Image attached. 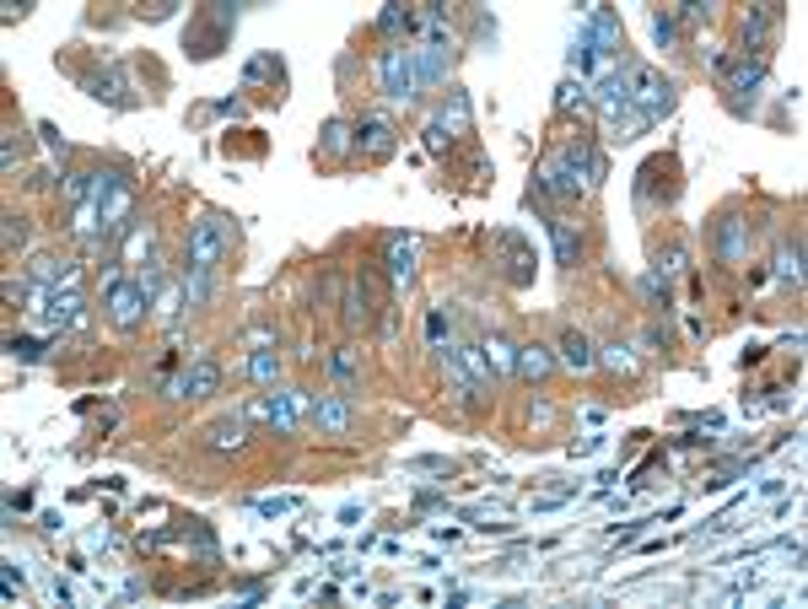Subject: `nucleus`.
<instances>
[{
  "mask_svg": "<svg viewBox=\"0 0 808 609\" xmlns=\"http://www.w3.org/2000/svg\"><path fill=\"white\" fill-rule=\"evenodd\" d=\"M593 162H599V151H593V140L588 135H566L545 162H539V173H534V189H528V205H550V194H561V200H577V194H588V189H599L593 184Z\"/></svg>",
  "mask_w": 808,
  "mask_h": 609,
  "instance_id": "f257e3e1",
  "label": "nucleus"
},
{
  "mask_svg": "<svg viewBox=\"0 0 808 609\" xmlns=\"http://www.w3.org/2000/svg\"><path fill=\"white\" fill-rule=\"evenodd\" d=\"M226 248V216H205L189 237V275H183V308H200L210 297V270Z\"/></svg>",
  "mask_w": 808,
  "mask_h": 609,
  "instance_id": "f03ea898",
  "label": "nucleus"
},
{
  "mask_svg": "<svg viewBox=\"0 0 808 609\" xmlns=\"http://www.w3.org/2000/svg\"><path fill=\"white\" fill-rule=\"evenodd\" d=\"M626 86H631V113L642 124H658L674 108V81L658 76L653 65H626Z\"/></svg>",
  "mask_w": 808,
  "mask_h": 609,
  "instance_id": "7ed1b4c3",
  "label": "nucleus"
},
{
  "mask_svg": "<svg viewBox=\"0 0 808 609\" xmlns=\"http://www.w3.org/2000/svg\"><path fill=\"white\" fill-rule=\"evenodd\" d=\"M377 81H383V97L388 103H415V59H410V43H388L383 59H377Z\"/></svg>",
  "mask_w": 808,
  "mask_h": 609,
  "instance_id": "20e7f679",
  "label": "nucleus"
},
{
  "mask_svg": "<svg viewBox=\"0 0 808 609\" xmlns=\"http://www.w3.org/2000/svg\"><path fill=\"white\" fill-rule=\"evenodd\" d=\"M162 389H167V399H205V394L221 389V362L210 351H200L178 378H162Z\"/></svg>",
  "mask_w": 808,
  "mask_h": 609,
  "instance_id": "39448f33",
  "label": "nucleus"
},
{
  "mask_svg": "<svg viewBox=\"0 0 808 609\" xmlns=\"http://www.w3.org/2000/svg\"><path fill=\"white\" fill-rule=\"evenodd\" d=\"M351 146H356L361 157L383 162V157H394V146H399V130H394L383 113H361V119L351 124Z\"/></svg>",
  "mask_w": 808,
  "mask_h": 609,
  "instance_id": "423d86ee",
  "label": "nucleus"
},
{
  "mask_svg": "<svg viewBox=\"0 0 808 609\" xmlns=\"http://www.w3.org/2000/svg\"><path fill=\"white\" fill-rule=\"evenodd\" d=\"M146 308H151V302H146V291H140V286H135V281H129V275H124V281H113V286H108V318H113V324H119V329H135V324H140V313H146Z\"/></svg>",
  "mask_w": 808,
  "mask_h": 609,
  "instance_id": "0eeeda50",
  "label": "nucleus"
},
{
  "mask_svg": "<svg viewBox=\"0 0 808 609\" xmlns=\"http://www.w3.org/2000/svg\"><path fill=\"white\" fill-rule=\"evenodd\" d=\"M777 22H782V5H760V11L744 16V54H750V59H766V54H771L766 43H771Z\"/></svg>",
  "mask_w": 808,
  "mask_h": 609,
  "instance_id": "6e6552de",
  "label": "nucleus"
},
{
  "mask_svg": "<svg viewBox=\"0 0 808 609\" xmlns=\"http://www.w3.org/2000/svg\"><path fill=\"white\" fill-rule=\"evenodd\" d=\"M415 248H421V243H415L410 232H394V237L383 243V264H388V281H394V286H410V281H415Z\"/></svg>",
  "mask_w": 808,
  "mask_h": 609,
  "instance_id": "1a4fd4ad",
  "label": "nucleus"
},
{
  "mask_svg": "<svg viewBox=\"0 0 808 609\" xmlns=\"http://www.w3.org/2000/svg\"><path fill=\"white\" fill-rule=\"evenodd\" d=\"M86 92H92L97 103H108V108H135V97H129V81H124V70H119V65H108V70L86 76Z\"/></svg>",
  "mask_w": 808,
  "mask_h": 609,
  "instance_id": "9d476101",
  "label": "nucleus"
},
{
  "mask_svg": "<svg viewBox=\"0 0 808 609\" xmlns=\"http://www.w3.org/2000/svg\"><path fill=\"white\" fill-rule=\"evenodd\" d=\"M744 248H750V221H744L739 210H728V216L717 221V259H723V264H739Z\"/></svg>",
  "mask_w": 808,
  "mask_h": 609,
  "instance_id": "9b49d317",
  "label": "nucleus"
},
{
  "mask_svg": "<svg viewBox=\"0 0 808 609\" xmlns=\"http://www.w3.org/2000/svg\"><path fill=\"white\" fill-rule=\"evenodd\" d=\"M496 248H502V259H507V264H502V275H507L512 286H528V281H534V270H528V264H534V254L523 248V237H518V232H496Z\"/></svg>",
  "mask_w": 808,
  "mask_h": 609,
  "instance_id": "f8f14e48",
  "label": "nucleus"
},
{
  "mask_svg": "<svg viewBox=\"0 0 808 609\" xmlns=\"http://www.w3.org/2000/svg\"><path fill=\"white\" fill-rule=\"evenodd\" d=\"M550 243H555V264H566V270L582 264V232L566 216H550Z\"/></svg>",
  "mask_w": 808,
  "mask_h": 609,
  "instance_id": "ddd939ff",
  "label": "nucleus"
},
{
  "mask_svg": "<svg viewBox=\"0 0 808 609\" xmlns=\"http://www.w3.org/2000/svg\"><path fill=\"white\" fill-rule=\"evenodd\" d=\"M232 22H237V11H232V5H210V27H205L200 38H189V49H194L200 59H210V54L221 49V38H226V27H232Z\"/></svg>",
  "mask_w": 808,
  "mask_h": 609,
  "instance_id": "4468645a",
  "label": "nucleus"
},
{
  "mask_svg": "<svg viewBox=\"0 0 808 609\" xmlns=\"http://www.w3.org/2000/svg\"><path fill=\"white\" fill-rule=\"evenodd\" d=\"M313 421H318L324 432H334V437H345V432H351V394H329V399H318V410H313Z\"/></svg>",
  "mask_w": 808,
  "mask_h": 609,
  "instance_id": "2eb2a0df",
  "label": "nucleus"
},
{
  "mask_svg": "<svg viewBox=\"0 0 808 609\" xmlns=\"http://www.w3.org/2000/svg\"><path fill=\"white\" fill-rule=\"evenodd\" d=\"M205 443H210L216 453H232V448H243V443H248V421H243V416H221V421H210Z\"/></svg>",
  "mask_w": 808,
  "mask_h": 609,
  "instance_id": "dca6fc26",
  "label": "nucleus"
},
{
  "mask_svg": "<svg viewBox=\"0 0 808 609\" xmlns=\"http://www.w3.org/2000/svg\"><path fill=\"white\" fill-rule=\"evenodd\" d=\"M253 416H264V421H270L275 432H286V437L297 432V410H291V394H264V399L253 405Z\"/></svg>",
  "mask_w": 808,
  "mask_h": 609,
  "instance_id": "f3484780",
  "label": "nucleus"
},
{
  "mask_svg": "<svg viewBox=\"0 0 808 609\" xmlns=\"http://www.w3.org/2000/svg\"><path fill=\"white\" fill-rule=\"evenodd\" d=\"M561 362H566V367H577V372H588V367L599 362L582 329H566V335H561Z\"/></svg>",
  "mask_w": 808,
  "mask_h": 609,
  "instance_id": "a211bd4d",
  "label": "nucleus"
},
{
  "mask_svg": "<svg viewBox=\"0 0 808 609\" xmlns=\"http://www.w3.org/2000/svg\"><path fill=\"white\" fill-rule=\"evenodd\" d=\"M410 27H415V11H410V5L388 0V5L377 11V32H383V38H394V43H399V32H410Z\"/></svg>",
  "mask_w": 808,
  "mask_h": 609,
  "instance_id": "6ab92c4d",
  "label": "nucleus"
},
{
  "mask_svg": "<svg viewBox=\"0 0 808 609\" xmlns=\"http://www.w3.org/2000/svg\"><path fill=\"white\" fill-rule=\"evenodd\" d=\"M518 372L523 378H550L555 372V356L545 345H518Z\"/></svg>",
  "mask_w": 808,
  "mask_h": 609,
  "instance_id": "aec40b11",
  "label": "nucleus"
},
{
  "mask_svg": "<svg viewBox=\"0 0 808 609\" xmlns=\"http://www.w3.org/2000/svg\"><path fill=\"white\" fill-rule=\"evenodd\" d=\"M437 124H442V130L453 124V135H469V97H464L458 86L448 92V108H442V119H437Z\"/></svg>",
  "mask_w": 808,
  "mask_h": 609,
  "instance_id": "412c9836",
  "label": "nucleus"
},
{
  "mask_svg": "<svg viewBox=\"0 0 808 609\" xmlns=\"http://www.w3.org/2000/svg\"><path fill=\"white\" fill-rule=\"evenodd\" d=\"M480 345H485V362H496V372H502V378H507V372H518V345H507L502 335H485Z\"/></svg>",
  "mask_w": 808,
  "mask_h": 609,
  "instance_id": "4be33fe9",
  "label": "nucleus"
},
{
  "mask_svg": "<svg viewBox=\"0 0 808 609\" xmlns=\"http://www.w3.org/2000/svg\"><path fill=\"white\" fill-rule=\"evenodd\" d=\"M259 81H280V59H275V54H253V59H248V70H243V86L253 92Z\"/></svg>",
  "mask_w": 808,
  "mask_h": 609,
  "instance_id": "5701e85b",
  "label": "nucleus"
},
{
  "mask_svg": "<svg viewBox=\"0 0 808 609\" xmlns=\"http://www.w3.org/2000/svg\"><path fill=\"white\" fill-rule=\"evenodd\" d=\"M593 356H599V362H604L609 372H626V378L636 372V356H631V345H620V340H609V345H599Z\"/></svg>",
  "mask_w": 808,
  "mask_h": 609,
  "instance_id": "b1692460",
  "label": "nucleus"
},
{
  "mask_svg": "<svg viewBox=\"0 0 808 609\" xmlns=\"http://www.w3.org/2000/svg\"><path fill=\"white\" fill-rule=\"evenodd\" d=\"M798 259H804V248H798V237L777 248V275H782V281H793V286L804 281V264H798Z\"/></svg>",
  "mask_w": 808,
  "mask_h": 609,
  "instance_id": "393cba45",
  "label": "nucleus"
},
{
  "mask_svg": "<svg viewBox=\"0 0 808 609\" xmlns=\"http://www.w3.org/2000/svg\"><path fill=\"white\" fill-rule=\"evenodd\" d=\"M248 372H253L259 389H270V383L280 378V356H275V351H253V356H248Z\"/></svg>",
  "mask_w": 808,
  "mask_h": 609,
  "instance_id": "a878e982",
  "label": "nucleus"
},
{
  "mask_svg": "<svg viewBox=\"0 0 808 609\" xmlns=\"http://www.w3.org/2000/svg\"><path fill=\"white\" fill-rule=\"evenodd\" d=\"M329 372L340 378V394L356 389V356H351V351H334V356H329Z\"/></svg>",
  "mask_w": 808,
  "mask_h": 609,
  "instance_id": "bb28decb",
  "label": "nucleus"
},
{
  "mask_svg": "<svg viewBox=\"0 0 808 609\" xmlns=\"http://www.w3.org/2000/svg\"><path fill=\"white\" fill-rule=\"evenodd\" d=\"M318 146H324V151H345V146H351V124H345V119H329L324 135H318Z\"/></svg>",
  "mask_w": 808,
  "mask_h": 609,
  "instance_id": "cd10ccee",
  "label": "nucleus"
},
{
  "mask_svg": "<svg viewBox=\"0 0 808 609\" xmlns=\"http://www.w3.org/2000/svg\"><path fill=\"white\" fill-rule=\"evenodd\" d=\"M642 291H647L653 302H663V308H669V275H663V264H653V270L642 275Z\"/></svg>",
  "mask_w": 808,
  "mask_h": 609,
  "instance_id": "c85d7f7f",
  "label": "nucleus"
},
{
  "mask_svg": "<svg viewBox=\"0 0 808 609\" xmlns=\"http://www.w3.org/2000/svg\"><path fill=\"white\" fill-rule=\"evenodd\" d=\"M5 351H11L16 362H38V356H43V340H32V335H11V340H5Z\"/></svg>",
  "mask_w": 808,
  "mask_h": 609,
  "instance_id": "c756f323",
  "label": "nucleus"
},
{
  "mask_svg": "<svg viewBox=\"0 0 808 609\" xmlns=\"http://www.w3.org/2000/svg\"><path fill=\"white\" fill-rule=\"evenodd\" d=\"M653 38H658L663 49H674V43H679V22H674L669 11H658V16H653Z\"/></svg>",
  "mask_w": 808,
  "mask_h": 609,
  "instance_id": "7c9ffc66",
  "label": "nucleus"
},
{
  "mask_svg": "<svg viewBox=\"0 0 808 609\" xmlns=\"http://www.w3.org/2000/svg\"><path fill=\"white\" fill-rule=\"evenodd\" d=\"M27 243V216H16V210H5V254H16Z\"/></svg>",
  "mask_w": 808,
  "mask_h": 609,
  "instance_id": "2f4dec72",
  "label": "nucleus"
},
{
  "mask_svg": "<svg viewBox=\"0 0 808 609\" xmlns=\"http://www.w3.org/2000/svg\"><path fill=\"white\" fill-rule=\"evenodd\" d=\"M572 103H577V108L588 103V81H566V86H561V97H555V108H572Z\"/></svg>",
  "mask_w": 808,
  "mask_h": 609,
  "instance_id": "473e14b6",
  "label": "nucleus"
},
{
  "mask_svg": "<svg viewBox=\"0 0 808 609\" xmlns=\"http://www.w3.org/2000/svg\"><path fill=\"white\" fill-rule=\"evenodd\" d=\"M426 335H431V345L442 351V340H448V313H442V308H431V318H426Z\"/></svg>",
  "mask_w": 808,
  "mask_h": 609,
  "instance_id": "72a5a7b5",
  "label": "nucleus"
},
{
  "mask_svg": "<svg viewBox=\"0 0 808 609\" xmlns=\"http://www.w3.org/2000/svg\"><path fill=\"white\" fill-rule=\"evenodd\" d=\"M404 470H410V475H448L453 464H448V459H410Z\"/></svg>",
  "mask_w": 808,
  "mask_h": 609,
  "instance_id": "f704fd0d",
  "label": "nucleus"
},
{
  "mask_svg": "<svg viewBox=\"0 0 808 609\" xmlns=\"http://www.w3.org/2000/svg\"><path fill=\"white\" fill-rule=\"evenodd\" d=\"M706 16H712V5H701V0H685L674 22H690V27H696V22H706Z\"/></svg>",
  "mask_w": 808,
  "mask_h": 609,
  "instance_id": "c9c22d12",
  "label": "nucleus"
},
{
  "mask_svg": "<svg viewBox=\"0 0 808 609\" xmlns=\"http://www.w3.org/2000/svg\"><path fill=\"white\" fill-rule=\"evenodd\" d=\"M291 410H297V416H313L318 405H313V394H307V389H291Z\"/></svg>",
  "mask_w": 808,
  "mask_h": 609,
  "instance_id": "e433bc0d",
  "label": "nucleus"
},
{
  "mask_svg": "<svg viewBox=\"0 0 808 609\" xmlns=\"http://www.w3.org/2000/svg\"><path fill=\"white\" fill-rule=\"evenodd\" d=\"M291 507H297L291 497H275V502H259V513H264V518H280V513H291Z\"/></svg>",
  "mask_w": 808,
  "mask_h": 609,
  "instance_id": "4c0bfd02",
  "label": "nucleus"
},
{
  "mask_svg": "<svg viewBox=\"0 0 808 609\" xmlns=\"http://www.w3.org/2000/svg\"><path fill=\"white\" fill-rule=\"evenodd\" d=\"M43 140H49V151H59V157H65V151H70V146H65V135H59V130H54V124H43Z\"/></svg>",
  "mask_w": 808,
  "mask_h": 609,
  "instance_id": "58836bf2",
  "label": "nucleus"
},
{
  "mask_svg": "<svg viewBox=\"0 0 808 609\" xmlns=\"http://www.w3.org/2000/svg\"><path fill=\"white\" fill-rule=\"evenodd\" d=\"M448 140H453V135H448V130H442V124H431V130H426V146H431V151H442V146H448Z\"/></svg>",
  "mask_w": 808,
  "mask_h": 609,
  "instance_id": "ea45409f",
  "label": "nucleus"
},
{
  "mask_svg": "<svg viewBox=\"0 0 808 609\" xmlns=\"http://www.w3.org/2000/svg\"><path fill=\"white\" fill-rule=\"evenodd\" d=\"M146 22H162V16H173V0H162V5H151V11H140Z\"/></svg>",
  "mask_w": 808,
  "mask_h": 609,
  "instance_id": "a19ab883",
  "label": "nucleus"
}]
</instances>
